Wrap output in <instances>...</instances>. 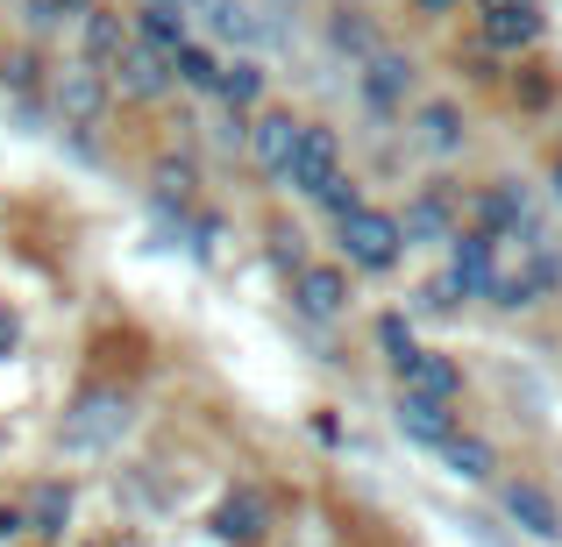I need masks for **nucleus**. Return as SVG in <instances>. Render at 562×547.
Listing matches in <instances>:
<instances>
[{"mask_svg":"<svg viewBox=\"0 0 562 547\" xmlns=\"http://www.w3.org/2000/svg\"><path fill=\"white\" fill-rule=\"evenodd\" d=\"M555 285H562V257H555L549 235H535V242H498V285H492V306H506V314H527V306H541Z\"/></svg>","mask_w":562,"mask_h":547,"instance_id":"1","label":"nucleus"},{"mask_svg":"<svg viewBox=\"0 0 562 547\" xmlns=\"http://www.w3.org/2000/svg\"><path fill=\"white\" fill-rule=\"evenodd\" d=\"M335 242H342V263L349 271H392L398 257H406V235H398V214H384V206H349L342 220H335Z\"/></svg>","mask_w":562,"mask_h":547,"instance_id":"2","label":"nucleus"},{"mask_svg":"<svg viewBox=\"0 0 562 547\" xmlns=\"http://www.w3.org/2000/svg\"><path fill=\"white\" fill-rule=\"evenodd\" d=\"M128 420H136V412H128V391L93 384V391H79V398H71V412H65V448H79V455L122 448Z\"/></svg>","mask_w":562,"mask_h":547,"instance_id":"3","label":"nucleus"},{"mask_svg":"<svg viewBox=\"0 0 562 547\" xmlns=\"http://www.w3.org/2000/svg\"><path fill=\"white\" fill-rule=\"evenodd\" d=\"M470 228L492 235V242H535L541 235V214H535V192L520 179H498L470 200Z\"/></svg>","mask_w":562,"mask_h":547,"instance_id":"4","label":"nucleus"},{"mask_svg":"<svg viewBox=\"0 0 562 547\" xmlns=\"http://www.w3.org/2000/svg\"><path fill=\"white\" fill-rule=\"evenodd\" d=\"M498 512L513 520V534H527L541 547H562V498L541 477H506L498 483Z\"/></svg>","mask_w":562,"mask_h":547,"instance_id":"5","label":"nucleus"},{"mask_svg":"<svg viewBox=\"0 0 562 547\" xmlns=\"http://www.w3.org/2000/svg\"><path fill=\"white\" fill-rule=\"evenodd\" d=\"M108 100H114L108 71H93L86 57H71V65L50 71V107H57V122H65V128H93L100 114H108Z\"/></svg>","mask_w":562,"mask_h":547,"instance_id":"6","label":"nucleus"},{"mask_svg":"<svg viewBox=\"0 0 562 547\" xmlns=\"http://www.w3.org/2000/svg\"><path fill=\"white\" fill-rule=\"evenodd\" d=\"M171 8H179L192 29H206L214 43H228L235 57H249V50H263V43H271V29H263L257 8H243V0H171Z\"/></svg>","mask_w":562,"mask_h":547,"instance_id":"7","label":"nucleus"},{"mask_svg":"<svg viewBox=\"0 0 562 547\" xmlns=\"http://www.w3.org/2000/svg\"><path fill=\"white\" fill-rule=\"evenodd\" d=\"M335 179H342V136H335L328 122H306L300 150H292V164H285V185L300 192V200H321Z\"/></svg>","mask_w":562,"mask_h":547,"instance_id":"8","label":"nucleus"},{"mask_svg":"<svg viewBox=\"0 0 562 547\" xmlns=\"http://www.w3.org/2000/svg\"><path fill=\"white\" fill-rule=\"evenodd\" d=\"M413 79H420V71H413V57H406V50H392V43H384V50H371V57L357 65V93H363V107L384 114V122H392V114H406Z\"/></svg>","mask_w":562,"mask_h":547,"instance_id":"9","label":"nucleus"},{"mask_svg":"<svg viewBox=\"0 0 562 547\" xmlns=\"http://www.w3.org/2000/svg\"><path fill=\"white\" fill-rule=\"evenodd\" d=\"M477 36L492 50H541L549 14H541V0H477Z\"/></svg>","mask_w":562,"mask_h":547,"instance_id":"10","label":"nucleus"},{"mask_svg":"<svg viewBox=\"0 0 562 547\" xmlns=\"http://www.w3.org/2000/svg\"><path fill=\"white\" fill-rule=\"evenodd\" d=\"M456 285V299H492V285H498V242L492 235H477V228H463L449 242V271H441Z\"/></svg>","mask_w":562,"mask_h":547,"instance_id":"11","label":"nucleus"},{"mask_svg":"<svg viewBox=\"0 0 562 547\" xmlns=\"http://www.w3.org/2000/svg\"><path fill=\"white\" fill-rule=\"evenodd\" d=\"M108 86H114L122 100H136V107H157V100H165L179 79H171V57H165V50H150V43H128L122 65L108 71Z\"/></svg>","mask_w":562,"mask_h":547,"instance_id":"12","label":"nucleus"},{"mask_svg":"<svg viewBox=\"0 0 562 547\" xmlns=\"http://www.w3.org/2000/svg\"><path fill=\"white\" fill-rule=\"evenodd\" d=\"M300 114H285V107H263L257 122H249V164L263 171V179H285V164H292V150H300Z\"/></svg>","mask_w":562,"mask_h":547,"instance_id":"13","label":"nucleus"},{"mask_svg":"<svg viewBox=\"0 0 562 547\" xmlns=\"http://www.w3.org/2000/svg\"><path fill=\"white\" fill-rule=\"evenodd\" d=\"M214 540H228V547H263V540H271V498L249 491V483H243V491H228V498L214 505Z\"/></svg>","mask_w":562,"mask_h":547,"instance_id":"14","label":"nucleus"},{"mask_svg":"<svg viewBox=\"0 0 562 547\" xmlns=\"http://www.w3.org/2000/svg\"><path fill=\"white\" fill-rule=\"evenodd\" d=\"M292 306H300L306 320H342L349 271L342 263H300V271H292Z\"/></svg>","mask_w":562,"mask_h":547,"instance_id":"15","label":"nucleus"},{"mask_svg":"<svg viewBox=\"0 0 562 547\" xmlns=\"http://www.w3.org/2000/svg\"><path fill=\"white\" fill-rule=\"evenodd\" d=\"M392 377H398V391H413V398H441V406H456V398H463V363L441 356V349H413Z\"/></svg>","mask_w":562,"mask_h":547,"instance_id":"16","label":"nucleus"},{"mask_svg":"<svg viewBox=\"0 0 562 547\" xmlns=\"http://www.w3.org/2000/svg\"><path fill=\"white\" fill-rule=\"evenodd\" d=\"M398 235H406V249H449L456 235H463V214H456V200L449 192H420V200L398 214Z\"/></svg>","mask_w":562,"mask_h":547,"instance_id":"17","label":"nucleus"},{"mask_svg":"<svg viewBox=\"0 0 562 547\" xmlns=\"http://www.w3.org/2000/svg\"><path fill=\"white\" fill-rule=\"evenodd\" d=\"M470 143V128H463V107L456 100H420L413 107V150L420 157H456Z\"/></svg>","mask_w":562,"mask_h":547,"instance_id":"18","label":"nucleus"},{"mask_svg":"<svg viewBox=\"0 0 562 547\" xmlns=\"http://www.w3.org/2000/svg\"><path fill=\"white\" fill-rule=\"evenodd\" d=\"M392 426L413 441V448H441V441L456 434V406H441V398H413V391H398Z\"/></svg>","mask_w":562,"mask_h":547,"instance_id":"19","label":"nucleus"},{"mask_svg":"<svg viewBox=\"0 0 562 547\" xmlns=\"http://www.w3.org/2000/svg\"><path fill=\"white\" fill-rule=\"evenodd\" d=\"M128 43H136V29H128V14H114V8H93V14L79 22V57H86L93 71H114Z\"/></svg>","mask_w":562,"mask_h":547,"instance_id":"20","label":"nucleus"},{"mask_svg":"<svg viewBox=\"0 0 562 547\" xmlns=\"http://www.w3.org/2000/svg\"><path fill=\"white\" fill-rule=\"evenodd\" d=\"M435 455H441V469H449L456 483H498V448L484 434H463V426H456Z\"/></svg>","mask_w":562,"mask_h":547,"instance_id":"21","label":"nucleus"},{"mask_svg":"<svg viewBox=\"0 0 562 547\" xmlns=\"http://www.w3.org/2000/svg\"><path fill=\"white\" fill-rule=\"evenodd\" d=\"M22 526L36 540H57L71 526V483H57V477H43V483H29V498H22Z\"/></svg>","mask_w":562,"mask_h":547,"instance_id":"22","label":"nucleus"},{"mask_svg":"<svg viewBox=\"0 0 562 547\" xmlns=\"http://www.w3.org/2000/svg\"><path fill=\"white\" fill-rule=\"evenodd\" d=\"M128 29H136V43H150V50H165V57H179L186 43H192V22L171 8V0H165V8H136V22H128Z\"/></svg>","mask_w":562,"mask_h":547,"instance_id":"23","label":"nucleus"},{"mask_svg":"<svg viewBox=\"0 0 562 547\" xmlns=\"http://www.w3.org/2000/svg\"><path fill=\"white\" fill-rule=\"evenodd\" d=\"M328 43H335L342 57H357V65H363L371 50H384V43H378V29H371V14H363V8H335V22H328Z\"/></svg>","mask_w":562,"mask_h":547,"instance_id":"24","label":"nucleus"},{"mask_svg":"<svg viewBox=\"0 0 562 547\" xmlns=\"http://www.w3.org/2000/svg\"><path fill=\"white\" fill-rule=\"evenodd\" d=\"M214 93L228 100V107H257V100H263V65H257V57H228Z\"/></svg>","mask_w":562,"mask_h":547,"instance_id":"25","label":"nucleus"},{"mask_svg":"<svg viewBox=\"0 0 562 547\" xmlns=\"http://www.w3.org/2000/svg\"><path fill=\"white\" fill-rule=\"evenodd\" d=\"M171 79L192 86V93H214V86H221V57L206 50V43H186V50L171 57Z\"/></svg>","mask_w":562,"mask_h":547,"instance_id":"26","label":"nucleus"},{"mask_svg":"<svg viewBox=\"0 0 562 547\" xmlns=\"http://www.w3.org/2000/svg\"><path fill=\"white\" fill-rule=\"evenodd\" d=\"M150 185H157V200H192V164H186V157H165V164H157L150 171Z\"/></svg>","mask_w":562,"mask_h":547,"instance_id":"27","label":"nucleus"},{"mask_svg":"<svg viewBox=\"0 0 562 547\" xmlns=\"http://www.w3.org/2000/svg\"><path fill=\"white\" fill-rule=\"evenodd\" d=\"M513 93H520V107H549V100H555V71H541V65H527L520 71V79H513Z\"/></svg>","mask_w":562,"mask_h":547,"instance_id":"28","label":"nucleus"},{"mask_svg":"<svg viewBox=\"0 0 562 547\" xmlns=\"http://www.w3.org/2000/svg\"><path fill=\"white\" fill-rule=\"evenodd\" d=\"M378 342H384V363H392V369L406 363L413 349H420V342H413V328H406V320H398V314H384V320H378Z\"/></svg>","mask_w":562,"mask_h":547,"instance_id":"29","label":"nucleus"},{"mask_svg":"<svg viewBox=\"0 0 562 547\" xmlns=\"http://www.w3.org/2000/svg\"><path fill=\"white\" fill-rule=\"evenodd\" d=\"M314 206H328V214H335V220H342V214H349V206H363V192H357V179H349V171H342V179H335L328 192H321V200H314Z\"/></svg>","mask_w":562,"mask_h":547,"instance_id":"30","label":"nucleus"},{"mask_svg":"<svg viewBox=\"0 0 562 547\" xmlns=\"http://www.w3.org/2000/svg\"><path fill=\"white\" fill-rule=\"evenodd\" d=\"M0 79H8L14 93H29V86H36V57H29V50H22V57H8V65H0Z\"/></svg>","mask_w":562,"mask_h":547,"instance_id":"31","label":"nucleus"},{"mask_svg":"<svg viewBox=\"0 0 562 547\" xmlns=\"http://www.w3.org/2000/svg\"><path fill=\"white\" fill-rule=\"evenodd\" d=\"M14 342H22V320H14L8 306H0V356H14Z\"/></svg>","mask_w":562,"mask_h":547,"instance_id":"32","label":"nucleus"},{"mask_svg":"<svg viewBox=\"0 0 562 547\" xmlns=\"http://www.w3.org/2000/svg\"><path fill=\"white\" fill-rule=\"evenodd\" d=\"M43 8H50V14H71V22H86V14H93L100 0H43Z\"/></svg>","mask_w":562,"mask_h":547,"instance_id":"33","label":"nucleus"},{"mask_svg":"<svg viewBox=\"0 0 562 547\" xmlns=\"http://www.w3.org/2000/svg\"><path fill=\"white\" fill-rule=\"evenodd\" d=\"M14 534H29V526H22V505H0V540H14Z\"/></svg>","mask_w":562,"mask_h":547,"instance_id":"34","label":"nucleus"},{"mask_svg":"<svg viewBox=\"0 0 562 547\" xmlns=\"http://www.w3.org/2000/svg\"><path fill=\"white\" fill-rule=\"evenodd\" d=\"M549 200H555V206H562V150H555V157H549Z\"/></svg>","mask_w":562,"mask_h":547,"instance_id":"35","label":"nucleus"},{"mask_svg":"<svg viewBox=\"0 0 562 547\" xmlns=\"http://www.w3.org/2000/svg\"><path fill=\"white\" fill-rule=\"evenodd\" d=\"M413 8H420V14H456L463 0H413Z\"/></svg>","mask_w":562,"mask_h":547,"instance_id":"36","label":"nucleus"},{"mask_svg":"<svg viewBox=\"0 0 562 547\" xmlns=\"http://www.w3.org/2000/svg\"><path fill=\"white\" fill-rule=\"evenodd\" d=\"M136 8H165V0H136Z\"/></svg>","mask_w":562,"mask_h":547,"instance_id":"37","label":"nucleus"}]
</instances>
